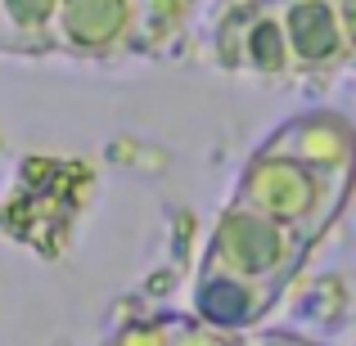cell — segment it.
Returning a JSON list of instances; mask_svg holds the SVG:
<instances>
[{
	"mask_svg": "<svg viewBox=\"0 0 356 346\" xmlns=\"http://www.w3.org/2000/svg\"><path fill=\"white\" fill-rule=\"evenodd\" d=\"M190 0H59L54 54L68 59H140L167 54L185 32Z\"/></svg>",
	"mask_w": 356,
	"mask_h": 346,
	"instance_id": "2",
	"label": "cell"
},
{
	"mask_svg": "<svg viewBox=\"0 0 356 346\" xmlns=\"http://www.w3.org/2000/svg\"><path fill=\"white\" fill-rule=\"evenodd\" d=\"M307 257H312V243L298 239L289 225H280V220L261 216L252 207H239V202H226V211L212 225L203 266L230 270V275L284 297V288L298 279Z\"/></svg>",
	"mask_w": 356,
	"mask_h": 346,
	"instance_id": "3",
	"label": "cell"
},
{
	"mask_svg": "<svg viewBox=\"0 0 356 346\" xmlns=\"http://www.w3.org/2000/svg\"><path fill=\"white\" fill-rule=\"evenodd\" d=\"M356 193V126L339 113H302L270 130L243 162L235 198L316 243Z\"/></svg>",
	"mask_w": 356,
	"mask_h": 346,
	"instance_id": "1",
	"label": "cell"
},
{
	"mask_svg": "<svg viewBox=\"0 0 356 346\" xmlns=\"http://www.w3.org/2000/svg\"><path fill=\"white\" fill-rule=\"evenodd\" d=\"M275 306H280V293L257 288V284L230 275V270H217V266H199L194 288H190V315L212 324V329H226V333L261 329Z\"/></svg>",
	"mask_w": 356,
	"mask_h": 346,
	"instance_id": "5",
	"label": "cell"
},
{
	"mask_svg": "<svg viewBox=\"0 0 356 346\" xmlns=\"http://www.w3.org/2000/svg\"><path fill=\"white\" fill-rule=\"evenodd\" d=\"M270 18L284 45L289 81L330 77V72L348 68L339 0H270Z\"/></svg>",
	"mask_w": 356,
	"mask_h": 346,
	"instance_id": "4",
	"label": "cell"
},
{
	"mask_svg": "<svg viewBox=\"0 0 356 346\" xmlns=\"http://www.w3.org/2000/svg\"><path fill=\"white\" fill-rule=\"evenodd\" d=\"M108 346H248V333H226L194 315H158V320L122 324Z\"/></svg>",
	"mask_w": 356,
	"mask_h": 346,
	"instance_id": "6",
	"label": "cell"
},
{
	"mask_svg": "<svg viewBox=\"0 0 356 346\" xmlns=\"http://www.w3.org/2000/svg\"><path fill=\"white\" fill-rule=\"evenodd\" d=\"M248 346H321V342L293 338V333H261V329H252L248 333Z\"/></svg>",
	"mask_w": 356,
	"mask_h": 346,
	"instance_id": "9",
	"label": "cell"
},
{
	"mask_svg": "<svg viewBox=\"0 0 356 346\" xmlns=\"http://www.w3.org/2000/svg\"><path fill=\"white\" fill-rule=\"evenodd\" d=\"M59 0H0V54H54Z\"/></svg>",
	"mask_w": 356,
	"mask_h": 346,
	"instance_id": "7",
	"label": "cell"
},
{
	"mask_svg": "<svg viewBox=\"0 0 356 346\" xmlns=\"http://www.w3.org/2000/svg\"><path fill=\"white\" fill-rule=\"evenodd\" d=\"M343 41H348V68H356V0H339Z\"/></svg>",
	"mask_w": 356,
	"mask_h": 346,
	"instance_id": "8",
	"label": "cell"
}]
</instances>
